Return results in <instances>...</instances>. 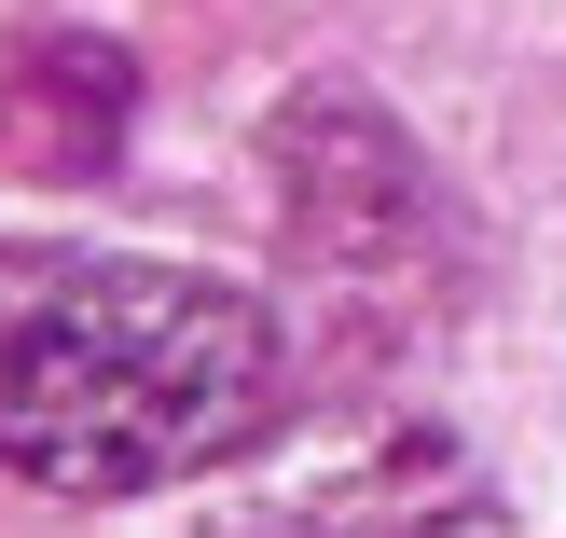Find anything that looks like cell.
<instances>
[{"instance_id": "6da1fadb", "label": "cell", "mask_w": 566, "mask_h": 538, "mask_svg": "<svg viewBox=\"0 0 566 538\" xmlns=\"http://www.w3.org/2000/svg\"><path fill=\"white\" fill-rule=\"evenodd\" d=\"M291 401L276 318L208 263L28 235L0 249V470L42 497H153L249 456Z\"/></svg>"}, {"instance_id": "7a4b0ae2", "label": "cell", "mask_w": 566, "mask_h": 538, "mask_svg": "<svg viewBox=\"0 0 566 538\" xmlns=\"http://www.w3.org/2000/svg\"><path fill=\"white\" fill-rule=\"evenodd\" d=\"M221 538H497V484L442 429H401V442H374V456H346V470H318V484L235 511Z\"/></svg>"}]
</instances>
